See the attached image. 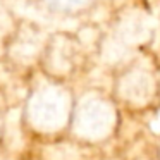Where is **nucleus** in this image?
Returning <instances> with one entry per match:
<instances>
[{
    "label": "nucleus",
    "mask_w": 160,
    "mask_h": 160,
    "mask_svg": "<svg viewBox=\"0 0 160 160\" xmlns=\"http://www.w3.org/2000/svg\"><path fill=\"white\" fill-rule=\"evenodd\" d=\"M124 117L110 91L91 88L74 100L67 136L84 148L103 155L121 139Z\"/></svg>",
    "instance_id": "nucleus-1"
},
{
    "label": "nucleus",
    "mask_w": 160,
    "mask_h": 160,
    "mask_svg": "<svg viewBox=\"0 0 160 160\" xmlns=\"http://www.w3.org/2000/svg\"><path fill=\"white\" fill-rule=\"evenodd\" d=\"M110 93L124 115L141 119L160 110V67L146 53H134L115 71Z\"/></svg>",
    "instance_id": "nucleus-2"
},
{
    "label": "nucleus",
    "mask_w": 160,
    "mask_h": 160,
    "mask_svg": "<svg viewBox=\"0 0 160 160\" xmlns=\"http://www.w3.org/2000/svg\"><path fill=\"white\" fill-rule=\"evenodd\" d=\"M74 97L62 86L42 91L26 112V134L36 143H52L67 138L74 108Z\"/></svg>",
    "instance_id": "nucleus-3"
},
{
    "label": "nucleus",
    "mask_w": 160,
    "mask_h": 160,
    "mask_svg": "<svg viewBox=\"0 0 160 160\" xmlns=\"http://www.w3.org/2000/svg\"><path fill=\"white\" fill-rule=\"evenodd\" d=\"M115 160H157L155 152V138L148 132H136L131 138L121 139L114 146Z\"/></svg>",
    "instance_id": "nucleus-4"
},
{
    "label": "nucleus",
    "mask_w": 160,
    "mask_h": 160,
    "mask_svg": "<svg viewBox=\"0 0 160 160\" xmlns=\"http://www.w3.org/2000/svg\"><path fill=\"white\" fill-rule=\"evenodd\" d=\"M19 160H42V158H40V157L36 155V152H35V150H33V152L26 153L24 157H21V158H19Z\"/></svg>",
    "instance_id": "nucleus-5"
},
{
    "label": "nucleus",
    "mask_w": 160,
    "mask_h": 160,
    "mask_svg": "<svg viewBox=\"0 0 160 160\" xmlns=\"http://www.w3.org/2000/svg\"><path fill=\"white\" fill-rule=\"evenodd\" d=\"M155 152H157V160H160V134L155 136Z\"/></svg>",
    "instance_id": "nucleus-6"
}]
</instances>
